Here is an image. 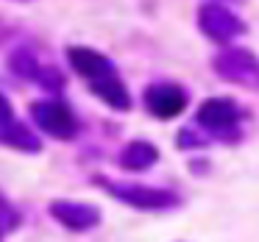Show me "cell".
Instances as JSON below:
<instances>
[{"mask_svg":"<svg viewBox=\"0 0 259 242\" xmlns=\"http://www.w3.org/2000/svg\"><path fill=\"white\" fill-rule=\"evenodd\" d=\"M242 120H245V112L231 98H206L195 112L198 128L220 142H240Z\"/></svg>","mask_w":259,"mask_h":242,"instance_id":"1","label":"cell"},{"mask_svg":"<svg viewBox=\"0 0 259 242\" xmlns=\"http://www.w3.org/2000/svg\"><path fill=\"white\" fill-rule=\"evenodd\" d=\"M212 70L218 73V78L229 81V84L259 92V56L248 47H237V45L223 47L212 59Z\"/></svg>","mask_w":259,"mask_h":242,"instance_id":"2","label":"cell"},{"mask_svg":"<svg viewBox=\"0 0 259 242\" xmlns=\"http://www.w3.org/2000/svg\"><path fill=\"white\" fill-rule=\"evenodd\" d=\"M31 117H34V123L39 125V131H45L48 136L62 139V142L75 139V136H78V128H81L75 112L64 101H59V98L34 101L31 103Z\"/></svg>","mask_w":259,"mask_h":242,"instance_id":"3","label":"cell"},{"mask_svg":"<svg viewBox=\"0 0 259 242\" xmlns=\"http://www.w3.org/2000/svg\"><path fill=\"white\" fill-rule=\"evenodd\" d=\"M198 31H201L206 39L218 42V45H231L237 36L245 34V23H242V17L234 14L229 6L206 0V3L198 6Z\"/></svg>","mask_w":259,"mask_h":242,"instance_id":"4","label":"cell"},{"mask_svg":"<svg viewBox=\"0 0 259 242\" xmlns=\"http://www.w3.org/2000/svg\"><path fill=\"white\" fill-rule=\"evenodd\" d=\"M95 184H101L112 198H117V201L128 203V206H134V209H170V206L179 203L176 192H170V189L125 184V181H112V178H103V175H95Z\"/></svg>","mask_w":259,"mask_h":242,"instance_id":"5","label":"cell"},{"mask_svg":"<svg viewBox=\"0 0 259 242\" xmlns=\"http://www.w3.org/2000/svg\"><path fill=\"white\" fill-rule=\"evenodd\" d=\"M142 103H145L148 114H153L156 120H173L187 109L190 92L173 81H153L142 92Z\"/></svg>","mask_w":259,"mask_h":242,"instance_id":"6","label":"cell"},{"mask_svg":"<svg viewBox=\"0 0 259 242\" xmlns=\"http://www.w3.org/2000/svg\"><path fill=\"white\" fill-rule=\"evenodd\" d=\"M64 56H67L70 67L75 70V75H81L90 86L98 84V81H106V78H112V75H117L114 62L109 56H103L101 51H95V47L70 45L67 51H64Z\"/></svg>","mask_w":259,"mask_h":242,"instance_id":"7","label":"cell"},{"mask_svg":"<svg viewBox=\"0 0 259 242\" xmlns=\"http://www.w3.org/2000/svg\"><path fill=\"white\" fill-rule=\"evenodd\" d=\"M48 212L70 231H87V228H95L101 223V212L90 203H81V201H51Z\"/></svg>","mask_w":259,"mask_h":242,"instance_id":"8","label":"cell"},{"mask_svg":"<svg viewBox=\"0 0 259 242\" xmlns=\"http://www.w3.org/2000/svg\"><path fill=\"white\" fill-rule=\"evenodd\" d=\"M117 162H120V167L140 173V170H148L159 162V151H156V145L148 142V139H134L120 151Z\"/></svg>","mask_w":259,"mask_h":242,"instance_id":"9","label":"cell"},{"mask_svg":"<svg viewBox=\"0 0 259 242\" xmlns=\"http://www.w3.org/2000/svg\"><path fill=\"white\" fill-rule=\"evenodd\" d=\"M0 145L23 151V153H39L42 151V139L25 123H20V120H12V123L0 125Z\"/></svg>","mask_w":259,"mask_h":242,"instance_id":"10","label":"cell"},{"mask_svg":"<svg viewBox=\"0 0 259 242\" xmlns=\"http://www.w3.org/2000/svg\"><path fill=\"white\" fill-rule=\"evenodd\" d=\"M90 92L98 95L109 109H114V112H128L131 109V92H128V86L120 81V75H112V78H106V81L92 84Z\"/></svg>","mask_w":259,"mask_h":242,"instance_id":"11","label":"cell"},{"mask_svg":"<svg viewBox=\"0 0 259 242\" xmlns=\"http://www.w3.org/2000/svg\"><path fill=\"white\" fill-rule=\"evenodd\" d=\"M9 67H12V73L20 75L23 81H34L36 84L45 62H39V56H36V51L31 45H20L17 51H12V56H9Z\"/></svg>","mask_w":259,"mask_h":242,"instance_id":"12","label":"cell"},{"mask_svg":"<svg viewBox=\"0 0 259 242\" xmlns=\"http://www.w3.org/2000/svg\"><path fill=\"white\" fill-rule=\"evenodd\" d=\"M36 84H39L45 92L59 95V92L64 89V75H62V70H59L56 64H45L42 73H39V78H36Z\"/></svg>","mask_w":259,"mask_h":242,"instance_id":"13","label":"cell"},{"mask_svg":"<svg viewBox=\"0 0 259 242\" xmlns=\"http://www.w3.org/2000/svg\"><path fill=\"white\" fill-rule=\"evenodd\" d=\"M176 142H179L181 151H187V148H203L209 142V134H201L198 128H181Z\"/></svg>","mask_w":259,"mask_h":242,"instance_id":"14","label":"cell"},{"mask_svg":"<svg viewBox=\"0 0 259 242\" xmlns=\"http://www.w3.org/2000/svg\"><path fill=\"white\" fill-rule=\"evenodd\" d=\"M12 120H17V117H14V106H12V101L0 92V125L12 123Z\"/></svg>","mask_w":259,"mask_h":242,"instance_id":"15","label":"cell"},{"mask_svg":"<svg viewBox=\"0 0 259 242\" xmlns=\"http://www.w3.org/2000/svg\"><path fill=\"white\" fill-rule=\"evenodd\" d=\"M6 36H9V28H6V23H3V20H0V42L6 39Z\"/></svg>","mask_w":259,"mask_h":242,"instance_id":"16","label":"cell"},{"mask_svg":"<svg viewBox=\"0 0 259 242\" xmlns=\"http://www.w3.org/2000/svg\"><path fill=\"white\" fill-rule=\"evenodd\" d=\"M212 3H218V0H212ZM223 3H245V0H223Z\"/></svg>","mask_w":259,"mask_h":242,"instance_id":"17","label":"cell"},{"mask_svg":"<svg viewBox=\"0 0 259 242\" xmlns=\"http://www.w3.org/2000/svg\"><path fill=\"white\" fill-rule=\"evenodd\" d=\"M0 242H3V223H0Z\"/></svg>","mask_w":259,"mask_h":242,"instance_id":"18","label":"cell"},{"mask_svg":"<svg viewBox=\"0 0 259 242\" xmlns=\"http://www.w3.org/2000/svg\"><path fill=\"white\" fill-rule=\"evenodd\" d=\"M23 3H28V0H23Z\"/></svg>","mask_w":259,"mask_h":242,"instance_id":"19","label":"cell"}]
</instances>
